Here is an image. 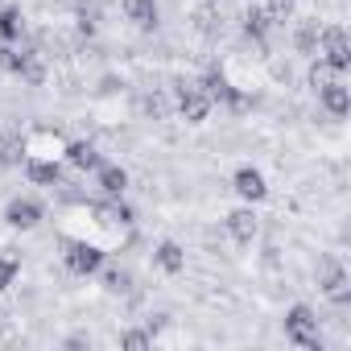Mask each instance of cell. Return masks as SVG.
<instances>
[{
  "label": "cell",
  "instance_id": "cell-18",
  "mask_svg": "<svg viewBox=\"0 0 351 351\" xmlns=\"http://www.w3.org/2000/svg\"><path fill=\"white\" fill-rule=\"evenodd\" d=\"M17 75H21L25 83H42V79H46V71H42V62H38L34 54H25V58H21V71H17Z\"/></svg>",
  "mask_w": 351,
  "mask_h": 351
},
{
  "label": "cell",
  "instance_id": "cell-23",
  "mask_svg": "<svg viewBox=\"0 0 351 351\" xmlns=\"http://www.w3.org/2000/svg\"><path fill=\"white\" fill-rule=\"evenodd\" d=\"M124 347H128V351H145V347H149V335H145V330H128V335H124Z\"/></svg>",
  "mask_w": 351,
  "mask_h": 351
},
{
  "label": "cell",
  "instance_id": "cell-20",
  "mask_svg": "<svg viewBox=\"0 0 351 351\" xmlns=\"http://www.w3.org/2000/svg\"><path fill=\"white\" fill-rule=\"evenodd\" d=\"M21 58H25V54H17V50H9V46H0V71H13V75H17V71H21Z\"/></svg>",
  "mask_w": 351,
  "mask_h": 351
},
{
  "label": "cell",
  "instance_id": "cell-13",
  "mask_svg": "<svg viewBox=\"0 0 351 351\" xmlns=\"http://www.w3.org/2000/svg\"><path fill=\"white\" fill-rule=\"evenodd\" d=\"M318 285H322L326 293H339V289H343V269H339L335 261H322V265H318Z\"/></svg>",
  "mask_w": 351,
  "mask_h": 351
},
{
  "label": "cell",
  "instance_id": "cell-22",
  "mask_svg": "<svg viewBox=\"0 0 351 351\" xmlns=\"http://www.w3.org/2000/svg\"><path fill=\"white\" fill-rule=\"evenodd\" d=\"M104 285H108L112 293H124V289H128V273H124V269H112V273L104 277Z\"/></svg>",
  "mask_w": 351,
  "mask_h": 351
},
{
  "label": "cell",
  "instance_id": "cell-6",
  "mask_svg": "<svg viewBox=\"0 0 351 351\" xmlns=\"http://www.w3.org/2000/svg\"><path fill=\"white\" fill-rule=\"evenodd\" d=\"M236 191H240L244 199H252V203L269 195V186H265V178H261L256 169H240V173H236Z\"/></svg>",
  "mask_w": 351,
  "mask_h": 351
},
{
  "label": "cell",
  "instance_id": "cell-15",
  "mask_svg": "<svg viewBox=\"0 0 351 351\" xmlns=\"http://www.w3.org/2000/svg\"><path fill=\"white\" fill-rule=\"evenodd\" d=\"M0 38H5V42L21 38V13H17V9H5V13H0Z\"/></svg>",
  "mask_w": 351,
  "mask_h": 351
},
{
  "label": "cell",
  "instance_id": "cell-12",
  "mask_svg": "<svg viewBox=\"0 0 351 351\" xmlns=\"http://www.w3.org/2000/svg\"><path fill=\"white\" fill-rule=\"evenodd\" d=\"M66 153H71V165H79V169H95V165H99V153H95V145H87V141H75Z\"/></svg>",
  "mask_w": 351,
  "mask_h": 351
},
{
  "label": "cell",
  "instance_id": "cell-25",
  "mask_svg": "<svg viewBox=\"0 0 351 351\" xmlns=\"http://www.w3.org/2000/svg\"><path fill=\"white\" fill-rule=\"evenodd\" d=\"M13 277H17V265H13V261H0V289H9Z\"/></svg>",
  "mask_w": 351,
  "mask_h": 351
},
{
  "label": "cell",
  "instance_id": "cell-17",
  "mask_svg": "<svg viewBox=\"0 0 351 351\" xmlns=\"http://www.w3.org/2000/svg\"><path fill=\"white\" fill-rule=\"evenodd\" d=\"M244 29H248V38H265V29H269V17H265V9H248V17H244Z\"/></svg>",
  "mask_w": 351,
  "mask_h": 351
},
{
  "label": "cell",
  "instance_id": "cell-3",
  "mask_svg": "<svg viewBox=\"0 0 351 351\" xmlns=\"http://www.w3.org/2000/svg\"><path fill=\"white\" fill-rule=\"evenodd\" d=\"M99 265H104V252H99L95 244H71V252H66V269H71V273L87 277V273H95Z\"/></svg>",
  "mask_w": 351,
  "mask_h": 351
},
{
  "label": "cell",
  "instance_id": "cell-14",
  "mask_svg": "<svg viewBox=\"0 0 351 351\" xmlns=\"http://www.w3.org/2000/svg\"><path fill=\"white\" fill-rule=\"evenodd\" d=\"M29 178L38 186H58V165L54 161H29Z\"/></svg>",
  "mask_w": 351,
  "mask_h": 351
},
{
  "label": "cell",
  "instance_id": "cell-19",
  "mask_svg": "<svg viewBox=\"0 0 351 351\" xmlns=\"http://www.w3.org/2000/svg\"><path fill=\"white\" fill-rule=\"evenodd\" d=\"M326 83H335V66H326V62H314L310 66V87H326Z\"/></svg>",
  "mask_w": 351,
  "mask_h": 351
},
{
  "label": "cell",
  "instance_id": "cell-2",
  "mask_svg": "<svg viewBox=\"0 0 351 351\" xmlns=\"http://www.w3.org/2000/svg\"><path fill=\"white\" fill-rule=\"evenodd\" d=\"M322 50H326V66H335V71H347L351 66V46H347V34L343 29H322Z\"/></svg>",
  "mask_w": 351,
  "mask_h": 351
},
{
  "label": "cell",
  "instance_id": "cell-21",
  "mask_svg": "<svg viewBox=\"0 0 351 351\" xmlns=\"http://www.w3.org/2000/svg\"><path fill=\"white\" fill-rule=\"evenodd\" d=\"M289 9H293V0H269L265 17H269V21H285V17H289Z\"/></svg>",
  "mask_w": 351,
  "mask_h": 351
},
{
  "label": "cell",
  "instance_id": "cell-10",
  "mask_svg": "<svg viewBox=\"0 0 351 351\" xmlns=\"http://www.w3.org/2000/svg\"><path fill=\"white\" fill-rule=\"evenodd\" d=\"M157 265L165 269V273H182V265H186V256H182V248L173 244V240H165L161 248H157Z\"/></svg>",
  "mask_w": 351,
  "mask_h": 351
},
{
  "label": "cell",
  "instance_id": "cell-1",
  "mask_svg": "<svg viewBox=\"0 0 351 351\" xmlns=\"http://www.w3.org/2000/svg\"><path fill=\"white\" fill-rule=\"evenodd\" d=\"M285 335L302 347H318V318L306 310V306H293L289 318H285Z\"/></svg>",
  "mask_w": 351,
  "mask_h": 351
},
{
  "label": "cell",
  "instance_id": "cell-24",
  "mask_svg": "<svg viewBox=\"0 0 351 351\" xmlns=\"http://www.w3.org/2000/svg\"><path fill=\"white\" fill-rule=\"evenodd\" d=\"M314 46H318V29H314V25H306V29L298 34V50H314Z\"/></svg>",
  "mask_w": 351,
  "mask_h": 351
},
{
  "label": "cell",
  "instance_id": "cell-11",
  "mask_svg": "<svg viewBox=\"0 0 351 351\" xmlns=\"http://www.w3.org/2000/svg\"><path fill=\"white\" fill-rule=\"evenodd\" d=\"M99 186H104V195H124L128 173H124V169H116V165H104V169H99Z\"/></svg>",
  "mask_w": 351,
  "mask_h": 351
},
{
  "label": "cell",
  "instance_id": "cell-4",
  "mask_svg": "<svg viewBox=\"0 0 351 351\" xmlns=\"http://www.w3.org/2000/svg\"><path fill=\"white\" fill-rule=\"evenodd\" d=\"M178 112H182L191 124H203V120H207V112H211V95H207V91H182Z\"/></svg>",
  "mask_w": 351,
  "mask_h": 351
},
{
  "label": "cell",
  "instance_id": "cell-8",
  "mask_svg": "<svg viewBox=\"0 0 351 351\" xmlns=\"http://www.w3.org/2000/svg\"><path fill=\"white\" fill-rule=\"evenodd\" d=\"M322 104H326V112L343 116V112L351 108V95H347V87H343V83H326V87H322Z\"/></svg>",
  "mask_w": 351,
  "mask_h": 351
},
{
  "label": "cell",
  "instance_id": "cell-7",
  "mask_svg": "<svg viewBox=\"0 0 351 351\" xmlns=\"http://www.w3.org/2000/svg\"><path fill=\"white\" fill-rule=\"evenodd\" d=\"M228 232H232L240 244H248V240L256 236V215H252V211H232V215H228Z\"/></svg>",
  "mask_w": 351,
  "mask_h": 351
},
{
  "label": "cell",
  "instance_id": "cell-16",
  "mask_svg": "<svg viewBox=\"0 0 351 351\" xmlns=\"http://www.w3.org/2000/svg\"><path fill=\"white\" fill-rule=\"evenodd\" d=\"M207 95H211V99H232V104H240V95L228 87L223 75H211V79H207Z\"/></svg>",
  "mask_w": 351,
  "mask_h": 351
},
{
  "label": "cell",
  "instance_id": "cell-5",
  "mask_svg": "<svg viewBox=\"0 0 351 351\" xmlns=\"http://www.w3.org/2000/svg\"><path fill=\"white\" fill-rule=\"evenodd\" d=\"M5 219H9L13 228H38V219H42V207H38L34 199H17V203H9Z\"/></svg>",
  "mask_w": 351,
  "mask_h": 351
},
{
  "label": "cell",
  "instance_id": "cell-9",
  "mask_svg": "<svg viewBox=\"0 0 351 351\" xmlns=\"http://www.w3.org/2000/svg\"><path fill=\"white\" fill-rule=\"evenodd\" d=\"M124 13L136 25H153L157 21V0H124Z\"/></svg>",
  "mask_w": 351,
  "mask_h": 351
}]
</instances>
